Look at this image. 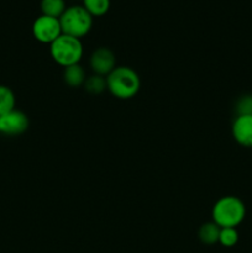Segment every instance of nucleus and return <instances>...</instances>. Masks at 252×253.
Here are the masks:
<instances>
[{"label": "nucleus", "mask_w": 252, "mask_h": 253, "mask_svg": "<svg viewBox=\"0 0 252 253\" xmlns=\"http://www.w3.org/2000/svg\"><path fill=\"white\" fill-rule=\"evenodd\" d=\"M49 53L58 66L66 68L81 62L83 57V44L79 39L62 34L49 44Z\"/></svg>", "instance_id": "nucleus-4"}, {"label": "nucleus", "mask_w": 252, "mask_h": 253, "mask_svg": "<svg viewBox=\"0 0 252 253\" xmlns=\"http://www.w3.org/2000/svg\"><path fill=\"white\" fill-rule=\"evenodd\" d=\"M62 34L81 40L90 32L93 26V16L83 7V5L67 6L59 17Z\"/></svg>", "instance_id": "nucleus-3"}, {"label": "nucleus", "mask_w": 252, "mask_h": 253, "mask_svg": "<svg viewBox=\"0 0 252 253\" xmlns=\"http://www.w3.org/2000/svg\"><path fill=\"white\" fill-rule=\"evenodd\" d=\"M83 7L91 16H104L110 9V0H83Z\"/></svg>", "instance_id": "nucleus-13"}, {"label": "nucleus", "mask_w": 252, "mask_h": 253, "mask_svg": "<svg viewBox=\"0 0 252 253\" xmlns=\"http://www.w3.org/2000/svg\"><path fill=\"white\" fill-rule=\"evenodd\" d=\"M29 127V118L21 110L14 109L0 116V133L6 136H17Z\"/></svg>", "instance_id": "nucleus-6"}, {"label": "nucleus", "mask_w": 252, "mask_h": 253, "mask_svg": "<svg viewBox=\"0 0 252 253\" xmlns=\"http://www.w3.org/2000/svg\"><path fill=\"white\" fill-rule=\"evenodd\" d=\"M140 88V76L131 67L116 66L106 76V89L111 95L121 100H127L137 95Z\"/></svg>", "instance_id": "nucleus-1"}, {"label": "nucleus", "mask_w": 252, "mask_h": 253, "mask_svg": "<svg viewBox=\"0 0 252 253\" xmlns=\"http://www.w3.org/2000/svg\"><path fill=\"white\" fill-rule=\"evenodd\" d=\"M84 88L90 94L99 95L106 90V77L98 76V74L88 77L85 79V83H84Z\"/></svg>", "instance_id": "nucleus-14"}, {"label": "nucleus", "mask_w": 252, "mask_h": 253, "mask_svg": "<svg viewBox=\"0 0 252 253\" xmlns=\"http://www.w3.org/2000/svg\"><path fill=\"white\" fill-rule=\"evenodd\" d=\"M212 221L220 227H235L236 229L245 220L246 207L240 198L235 195H226L217 200L212 207Z\"/></svg>", "instance_id": "nucleus-2"}, {"label": "nucleus", "mask_w": 252, "mask_h": 253, "mask_svg": "<svg viewBox=\"0 0 252 253\" xmlns=\"http://www.w3.org/2000/svg\"><path fill=\"white\" fill-rule=\"evenodd\" d=\"M40 7H41L42 15L59 19L64 10L67 9V5L64 0H41Z\"/></svg>", "instance_id": "nucleus-11"}, {"label": "nucleus", "mask_w": 252, "mask_h": 253, "mask_svg": "<svg viewBox=\"0 0 252 253\" xmlns=\"http://www.w3.org/2000/svg\"><path fill=\"white\" fill-rule=\"evenodd\" d=\"M63 79L67 85H69L71 88H78L85 83V71L79 63L66 67L63 71Z\"/></svg>", "instance_id": "nucleus-9"}, {"label": "nucleus", "mask_w": 252, "mask_h": 253, "mask_svg": "<svg viewBox=\"0 0 252 253\" xmlns=\"http://www.w3.org/2000/svg\"><path fill=\"white\" fill-rule=\"evenodd\" d=\"M32 35L41 43L51 44L62 35L59 19L41 14L32 24Z\"/></svg>", "instance_id": "nucleus-5"}, {"label": "nucleus", "mask_w": 252, "mask_h": 253, "mask_svg": "<svg viewBox=\"0 0 252 253\" xmlns=\"http://www.w3.org/2000/svg\"><path fill=\"white\" fill-rule=\"evenodd\" d=\"M231 133L240 146L252 148V115H236L231 126Z\"/></svg>", "instance_id": "nucleus-8"}, {"label": "nucleus", "mask_w": 252, "mask_h": 253, "mask_svg": "<svg viewBox=\"0 0 252 253\" xmlns=\"http://www.w3.org/2000/svg\"><path fill=\"white\" fill-rule=\"evenodd\" d=\"M16 106V96L11 88L0 84V116L10 113Z\"/></svg>", "instance_id": "nucleus-12"}, {"label": "nucleus", "mask_w": 252, "mask_h": 253, "mask_svg": "<svg viewBox=\"0 0 252 253\" xmlns=\"http://www.w3.org/2000/svg\"><path fill=\"white\" fill-rule=\"evenodd\" d=\"M237 115H252V94H246L236 101Z\"/></svg>", "instance_id": "nucleus-16"}, {"label": "nucleus", "mask_w": 252, "mask_h": 253, "mask_svg": "<svg viewBox=\"0 0 252 253\" xmlns=\"http://www.w3.org/2000/svg\"><path fill=\"white\" fill-rule=\"evenodd\" d=\"M89 64H90V68L94 72V74L106 77L116 67L115 54L109 48L101 47V48L95 49L91 53Z\"/></svg>", "instance_id": "nucleus-7"}, {"label": "nucleus", "mask_w": 252, "mask_h": 253, "mask_svg": "<svg viewBox=\"0 0 252 253\" xmlns=\"http://www.w3.org/2000/svg\"><path fill=\"white\" fill-rule=\"evenodd\" d=\"M220 227L215 224L214 221L205 222L200 226L198 236L199 240L205 245H214L219 242V235H220Z\"/></svg>", "instance_id": "nucleus-10"}, {"label": "nucleus", "mask_w": 252, "mask_h": 253, "mask_svg": "<svg viewBox=\"0 0 252 253\" xmlns=\"http://www.w3.org/2000/svg\"><path fill=\"white\" fill-rule=\"evenodd\" d=\"M239 242V232L235 227H225L220 230L219 244L224 247H234Z\"/></svg>", "instance_id": "nucleus-15"}]
</instances>
